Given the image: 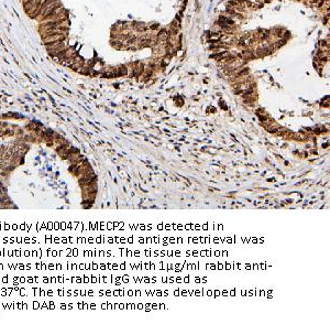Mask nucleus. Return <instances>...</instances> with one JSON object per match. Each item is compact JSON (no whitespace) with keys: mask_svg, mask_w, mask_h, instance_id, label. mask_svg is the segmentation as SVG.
Wrapping results in <instances>:
<instances>
[{"mask_svg":"<svg viewBox=\"0 0 330 324\" xmlns=\"http://www.w3.org/2000/svg\"><path fill=\"white\" fill-rule=\"evenodd\" d=\"M58 175H60V173H58V172H55V179H57Z\"/></svg>","mask_w":330,"mask_h":324,"instance_id":"nucleus-6","label":"nucleus"},{"mask_svg":"<svg viewBox=\"0 0 330 324\" xmlns=\"http://www.w3.org/2000/svg\"><path fill=\"white\" fill-rule=\"evenodd\" d=\"M91 207H93V205H82V209H91Z\"/></svg>","mask_w":330,"mask_h":324,"instance_id":"nucleus-4","label":"nucleus"},{"mask_svg":"<svg viewBox=\"0 0 330 324\" xmlns=\"http://www.w3.org/2000/svg\"><path fill=\"white\" fill-rule=\"evenodd\" d=\"M45 48H46V51L49 52V54L51 56H55L58 53H60L62 51L66 50V46L63 41H56V42H53V43H46L45 44Z\"/></svg>","mask_w":330,"mask_h":324,"instance_id":"nucleus-1","label":"nucleus"},{"mask_svg":"<svg viewBox=\"0 0 330 324\" xmlns=\"http://www.w3.org/2000/svg\"><path fill=\"white\" fill-rule=\"evenodd\" d=\"M3 194H5V193L2 192V191H1V189H0V198H1V196H2V195H3Z\"/></svg>","mask_w":330,"mask_h":324,"instance_id":"nucleus-7","label":"nucleus"},{"mask_svg":"<svg viewBox=\"0 0 330 324\" xmlns=\"http://www.w3.org/2000/svg\"><path fill=\"white\" fill-rule=\"evenodd\" d=\"M77 180H78L79 187H82V185H86V184H89V183L96 182L98 180V178H97V174H96L95 172H93V173H86V174H82V175L78 176Z\"/></svg>","mask_w":330,"mask_h":324,"instance_id":"nucleus-2","label":"nucleus"},{"mask_svg":"<svg viewBox=\"0 0 330 324\" xmlns=\"http://www.w3.org/2000/svg\"><path fill=\"white\" fill-rule=\"evenodd\" d=\"M267 181H269V182L275 181V178H271V179H267Z\"/></svg>","mask_w":330,"mask_h":324,"instance_id":"nucleus-5","label":"nucleus"},{"mask_svg":"<svg viewBox=\"0 0 330 324\" xmlns=\"http://www.w3.org/2000/svg\"><path fill=\"white\" fill-rule=\"evenodd\" d=\"M0 189H1V191L5 193V194H7V193H8V190H7V187H6L5 185H2V187H0Z\"/></svg>","mask_w":330,"mask_h":324,"instance_id":"nucleus-3","label":"nucleus"}]
</instances>
